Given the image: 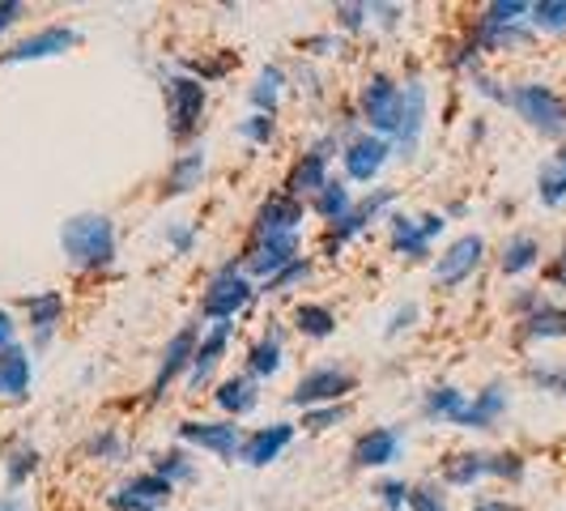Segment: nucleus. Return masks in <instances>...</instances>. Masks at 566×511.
<instances>
[{"label":"nucleus","mask_w":566,"mask_h":511,"mask_svg":"<svg viewBox=\"0 0 566 511\" xmlns=\"http://www.w3.org/2000/svg\"><path fill=\"white\" fill-rule=\"evenodd\" d=\"M179 439L192 444V448L222 456V460H234L239 448H243V435H239L234 423H179Z\"/></svg>","instance_id":"obj_14"},{"label":"nucleus","mask_w":566,"mask_h":511,"mask_svg":"<svg viewBox=\"0 0 566 511\" xmlns=\"http://www.w3.org/2000/svg\"><path fill=\"white\" fill-rule=\"evenodd\" d=\"M345 418H349L345 405H324V409H307V414H303V426H307V430H328V426L345 423Z\"/></svg>","instance_id":"obj_42"},{"label":"nucleus","mask_w":566,"mask_h":511,"mask_svg":"<svg viewBox=\"0 0 566 511\" xmlns=\"http://www.w3.org/2000/svg\"><path fill=\"white\" fill-rule=\"evenodd\" d=\"M294 328H298L303 337L324 341L337 333V315H333V307H324V303H303V307L294 312Z\"/></svg>","instance_id":"obj_31"},{"label":"nucleus","mask_w":566,"mask_h":511,"mask_svg":"<svg viewBox=\"0 0 566 511\" xmlns=\"http://www.w3.org/2000/svg\"><path fill=\"white\" fill-rule=\"evenodd\" d=\"M312 205H315V213L328 222V227H337L340 218L354 209V197H349V188L345 184H337V179H328V188L319 192V197H312Z\"/></svg>","instance_id":"obj_33"},{"label":"nucleus","mask_w":566,"mask_h":511,"mask_svg":"<svg viewBox=\"0 0 566 511\" xmlns=\"http://www.w3.org/2000/svg\"><path fill=\"white\" fill-rule=\"evenodd\" d=\"M0 397L9 400L30 397V354L18 341L9 350H0Z\"/></svg>","instance_id":"obj_23"},{"label":"nucleus","mask_w":566,"mask_h":511,"mask_svg":"<svg viewBox=\"0 0 566 511\" xmlns=\"http://www.w3.org/2000/svg\"><path fill=\"white\" fill-rule=\"evenodd\" d=\"M392 205H397V188H375L367 200H358V205H354V209L340 218L337 227L328 230V243H324V248H328V255H337L340 248L354 239V234H363L370 222H379V213H384V209H392Z\"/></svg>","instance_id":"obj_8"},{"label":"nucleus","mask_w":566,"mask_h":511,"mask_svg":"<svg viewBox=\"0 0 566 511\" xmlns=\"http://www.w3.org/2000/svg\"><path fill=\"white\" fill-rule=\"evenodd\" d=\"M367 18H370V4H337V22L345 30H363Z\"/></svg>","instance_id":"obj_47"},{"label":"nucleus","mask_w":566,"mask_h":511,"mask_svg":"<svg viewBox=\"0 0 566 511\" xmlns=\"http://www.w3.org/2000/svg\"><path fill=\"white\" fill-rule=\"evenodd\" d=\"M282 85H285V73L277 69V64H269L260 77H255L252 85V103L260 115H273L277 112V98H282Z\"/></svg>","instance_id":"obj_34"},{"label":"nucleus","mask_w":566,"mask_h":511,"mask_svg":"<svg viewBox=\"0 0 566 511\" xmlns=\"http://www.w3.org/2000/svg\"><path fill=\"white\" fill-rule=\"evenodd\" d=\"M537 197L541 205H563L566 200V145L541 167L537 175Z\"/></svg>","instance_id":"obj_32"},{"label":"nucleus","mask_w":566,"mask_h":511,"mask_svg":"<svg viewBox=\"0 0 566 511\" xmlns=\"http://www.w3.org/2000/svg\"><path fill=\"white\" fill-rule=\"evenodd\" d=\"M218 405L227 409V414H234V418H243V414H252L255 400H260V393H255V379L252 375H234V379H227L218 393Z\"/></svg>","instance_id":"obj_29"},{"label":"nucleus","mask_w":566,"mask_h":511,"mask_svg":"<svg viewBox=\"0 0 566 511\" xmlns=\"http://www.w3.org/2000/svg\"><path fill=\"white\" fill-rule=\"evenodd\" d=\"M482 252H485L482 234H464V239H455L452 248L439 255V264H434V282L448 285V290L460 282H469V278L478 273V264H482Z\"/></svg>","instance_id":"obj_12"},{"label":"nucleus","mask_w":566,"mask_h":511,"mask_svg":"<svg viewBox=\"0 0 566 511\" xmlns=\"http://www.w3.org/2000/svg\"><path fill=\"white\" fill-rule=\"evenodd\" d=\"M77 39H82V34H77L73 27H43L39 34H30V39H22V43H13V48L0 56V64H30V60L64 56Z\"/></svg>","instance_id":"obj_10"},{"label":"nucleus","mask_w":566,"mask_h":511,"mask_svg":"<svg viewBox=\"0 0 566 511\" xmlns=\"http://www.w3.org/2000/svg\"><path fill=\"white\" fill-rule=\"evenodd\" d=\"M478 478H507V482H520L524 478V460L515 452H455L448 465H443V482L448 486H473Z\"/></svg>","instance_id":"obj_4"},{"label":"nucleus","mask_w":566,"mask_h":511,"mask_svg":"<svg viewBox=\"0 0 566 511\" xmlns=\"http://www.w3.org/2000/svg\"><path fill=\"white\" fill-rule=\"evenodd\" d=\"M170 248H175V252H179V255L188 252V248H192V230H188V227L170 230Z\"/></svg>","instance_id":"obj_50"},{"label":"nucleus","mask_w":566,"mask_h":511,"mask_svg":"<svg viewBox=\"0 0 566 511\" xmlns=\"http://www.w3.org/2000/svg\"><path fill=\"white\" fill-rule=\"evenodd\" d=\"M413 320H418V307H413V303H405V307H400V312L392 315V324H388V337H397L400 328H409Z\"/></svg>","instance_id":"obj_49"},{"label":"nucleus","mask_w":566,"mask_h":511,"mask_svg":"<svg viewBox=\"0 0 566 511\" xmlns=\"http://www.w3.org/2000/svg\"><path fill=\"white\" fill-rule=\"evenodd\" d=\"M27 312H30V328H34V341H39V345H48V341H52V333H56L60 315H64V294H60V290L30 294Z\"/></svg>","instance_id":"obj_25"},{"label":"nucleus","mask_w":566,"mask_h":511,"mask_svg":"<svg viewBox=\"0 0 566 511\" xmlns=\"http://www.w3.org/2000/svg\"><path fill=\"white\" fill-rule=\"evenodd\" d=\"M230 328H234L230 320L227 324H213V328L197 341V354H192V367H188V379H192V384H209V379H213V371H218L222 354H227Z\"/></svg>","instance_id":"obj_22"},{"label":"nucleus","mask_w":566,"mask_h":511,"mask_svg":"<svg viewBox=\"0 0 566 511\" xmlns=\"http://www.w3.org/2000/svg\"><path fill=\"white\" fill-rule=\"evenodd\" d=\"M507 103L537 128L541 137H566V98H558L549 85H515V90H507Z\"/></svg>","instance_id":"obj_2"},{"label":"nucleus","mask_w":566,"mask_h":511,"mask_svg":"<svg viewBox=\"0 0 566 511\" xmlns=\"http://www.w3.org/2000/svg\"><path fill=\"white\" fill-rule=\"evenodd\" d=\"M252 294H255L252 282H248L234 264H227V269H218V273H213V282H209V290H205V299H200V315H205V320H213V324H227V320H234V315L252 303Z\"/></svg>","instance_id":"obj_5"},{"label":"nucleus","mask_w":566,"mask_h":511,"mask_svg":"<svg viewBox=\"0 0 566 511\" xmlns=\"http://www.w3.org/2000/svg\"><path fill=\"white\" fill-rule=\"evenodd\" d=\"M170 494H175V486H170L167 478H158V473H142V478H133L128 486H119V490H115L112 508L115 511H158Z\"/></svg>","instance_id":"obj_17"},{"label":"nucleus","mask_w":566,"mask_h":511,"mask_svg":"<svg viewBox=\"0 0 566 511\" xmlns=\"http://www.w3.org/2000/svg\"><path fill=\"white\" fill-rule=\"evenodd\" d=\"M400 444H405V435H400L397 426H375L367 430L358 444H354V465L358 469H384V465H392L400 456Z\"/></svg>","instance_id":"obj_21"},{"label":"nucleus","mask_w":566,"mask_h":511,"mask_svg":"<svg viewBox=\"0 0 566 511\" xmlns=\"http://www.w3.org/2000/svg\"><path fill=\"white\" fill-rule=\"evenodd\" d=\"M328 149H333V137L315 142L294 167L285 175V197L303 200V197H319L328 188Z\"/></svg>","instance_id":"obj_9"},{"label":"nucleus","mask_w":566,"mask_h":511,"mask_svg":"<svg viewBox=\"0 0 566 511\" xmlns=\"http://www.w3.org/2000/svg\"><path fill=\"white\" fill-rule=\"evenodd\" d=\"M537 255H541V248H537V239L533 234H515L507 248H503V273L507 278H515V273H524V269H533L537 264Z\"/></svg>","instance_id":"obj_35"},{"label":"nucleus","mask_w":566,"mask_h":511,"mask_svg":"<svg viewBox=\"0 0 566 511\" xmlns=\"http://www.w3.org/2000/svg\"><path fill=\"white\" fill-rule=\"evenodd\" d=\"M0 511H27V508H22V499H13V494H0Z\"/></svg>","instance_id":"obj_53"},{"label":"nucleus","mask_w":566,"mask_h":511,"mask_svg":"<svg viewBox=\"0 0 566 511\" xmlns=\"http://www.w3.org/2000/svg\"><path fill=\"white\" fill-rule=\"evenodd\" d=\"M409 511H448V499L439 494V486H413L409 490Z\"/></svg>","instance_id":"obj_43"},{"label":"nucleus","mask_w":566,"mask_h":511,"mask_svg":"<svg viewBox=\"0 0 566 511\" xmlns=\"http://www.w3.org/2000/svg\"><path fill=\"white\" fill-rule=\"evenodd\" d=\"M298 260V234H269V239H255L252 252H248V273H255V278H277L282 269H290Z\"/></svg>","instance_id":"obj_13"},{"label":"nucleus","mask_w":566,"mask_h":511,"mask_svg":"<svg viewBox=\"0 0 566 511\" xmlns=\"http://www.w3.org/2000/svg\"><path fill=\"white\" fill-rule=\"evenodd\" d=\"M549 282H558V285H566V248H563V255L549 264Z\"/></svg>","instance_id":"obj_52"},{"label":"nucleus","mask_w":566,"mask_h":511,"mask_svg":"<svg viewBox=\"0 0 566 511\" xmlns=\"http://www.w3.org/2000/svg\"><path fill=\"white\" fill-rule=\"evenodd\" d=\"M358 107H363V119L370 124V133H375V137H379V133H397L400 85L392 82V77H384V73H375V77L363 85Z\"/></svg>","instance_id":"obj_7"},{"label":"nucleus","mask_w":566,"mask_h":511,"mask_svg":"<svg viewBox=\"0 0 566 511\" xmlns=\"http://www.w3.org/2000/svg\"><path fill=\"white\" fill-rule=\"evenodd\" d=\"M524 341H549V337H566V307H549L541 303L537 312L524 315V328H520Z\"/></svg>","instance_id":"obj_28"},{"label":"nucleus","mask_w":566,"mask_h":511,"mask_svg":"<svg viewBox=\"0 0 566 511\" xmlns=\"http://www.w3.org/2000/svg\"><path fill=\"white\" fill-rule=\"evenodd\" d=\"M354 388H358V379H354L345 367H315V371H307L298 384H294L290 405H298V409L307 414V409L337 405V400L345 397V393H354Z\"/></svg>","instance_id":"obj_6"},{"label":"nucleus","mask_w":566,"mask_h":511,"mask_svg":"<svg viewBox=\"0 0 566 511\" xmlns=\"http://www.w3.org/2000/svg\"><path fill=\"white\" fill-rule=\"evenodd\" d=\"M528 9L533 4H524V0H494V4H485V13L478 22H485V27H520V18Z\"/></svg>","instance_id":"obj_37"},{"label":"nucleus","mask_w":566,"mask_h":511,"mask_svg":"<svg viewBox=\"0 0 566 511\" xmlns=\"http://www.w3.org/2000/svg\"><path fill=\"white\" fill-rule=\"evenodd\" d=\"M464 393L452 388V384H443V388H430L422 400V414L426 418H434V423H460V414H464Z\"/></svg>","instance_id":"obj_30"},{"label":"nucleus","mask_w":566,"mask_h":511,"mask_svg":"<svg viewBox=\"0 0 566 511\" xmlns=\"http://www.w3.org/2000/svg\"><path fill=\"white\" fill-rule=\"evenodd\" d=\"M39 469V452L30 448V444H22V448H13L9 452V465H4V473H9V486H22Z\"/></svg>","instance_id":"obj_38"},{"label":"nucleus","mask_w":566,"mask_h":511,"mask_svg":"<svg viewBox=\"0 0 566 511\" xmlns=\"http://www.w3.org/2000/svg\"><path fill=\"white\" fill-rule=\"evenodd\" d=\"M307 278H312V264H307V260H294L290 269H282L277 278H269V282H264V294H285L290 285L307 282Z\"/></svg>","instance_id":"obj_40"},{"label":"nucleus","mask_w":566,"mask_h":511,"mask_svg":"<svg viewBox=\"0 0 566 511\" xmlns=\"http://www.w3.org/2000/svg\"><path fill=\"white\" fill-rule=\"evenodd\" d=\"M388 142L384 137H375V133H358L354 142L345 145V154H340V163H345V175L349 179H358V184H370L379 170H384V163H388Z\"/></svg>","instance_id":"obj_15"},{"label":"nucleus","mask_w":566,"mask_h":511,"mask_svg":"<svg viewBox=\"0 0 566 511\" xmlns=\"http://www.w3.org/2000/svg\"><path fill=\"white\" fill-rule=\"evenodd\" d=\"M426 128V85L422 82H405L400 85V115H397V145L400 154H413L422 142Z\"/></svg>","instance_id":"obj_16"},{"label":"nucleus","mask_w":566,"mask_h":511,"mask_svg":"<svg viewBox=\"0 0 566 511\" xmlns=\"http://www.w3.org/2000/svg\"><path fill=\"white\" fill-rule=\"evenodd\" d=\"M528 375H533V384H541V388H549V393H558L566 400V367H533Z\"/></svg>","instance_id":"obj_45"},{"label":"nucleus","mask_w":566,"mask_h":511,"mask_svg":"<svg viewBox=\"0 0 566 511\" xmlns=\"http://www.w3.org/2000/svg\"><path fill=\"white\" fill-rule=\"evenodd\" d=\"M90 452L98 456V460H119L124 448H119V435L115 430H98L94 439H90Z\"/></svg>","instance_id":"obj_44"},{"label":"nucleus","mask_w":566,"mask_h":511,"mask_svg":"<svg viewBox=\"0 0 566 511\" xmlns=\"http://www.w3.org/2000/svg\"><path fill=\"white\" fill-rule=\"evenodd\" d=\"M192 354H197V324L179 328V333L167 341V350H163V363H158V375H154V400L167 393V384H175L184 371L192 367Z\"/></svg>","instance_id":"obj_19"},{"label":"nucleus","mask_w":566,"mask_h":511,"mask_svg":"<svg viewBox=\"0 0 566 511\" xmlns=\"http://www.w3.org/2000/svg\"><path fill=\"white\" fill-rule=\"evenodd\" d=\"M528 13L537 30H566V0H537Z\"/></svg>","instance_id":"obj_39"},{"label":"nucleus","mask_w":566,"mask_h":511,"mask_svg":"<svg viewBox=\"0 0 566 511\" xmlns=\"http://www.w3.org/2000/svg\"><path fill=\"white\" fill-rule=\"evenodd\" d=\"M303 227V200L285 197H269L255 213V239H269V234H298Z\"/></svg>","instance_id":"obj_20"},{"label":"nucleus","mask_w":566,"mask_h":511,"mask_svg":"<svg viewBox=\"0 0 566 511\" xmlns=\"http://www.w3.org/2000/svg\"><path fill=\"white\" fill-rule=\"evenodd\" d=\"M154 473H158V478H167L170 486L192 482V478H197V469H192V460H188V452H179V448H170V452L158 456Z\"/></svg>","instance_id":"obj_36"},{"label":"nucleus","mask_w":566,"mask_h":511,"mask_svg":"<svg viewBox=\"0 0 566 511\" xmlns=\"http://www.w3.org/2000/svg\"><path fill=\"white\" fill-rule=\"evenodd\" d=\"M167 94V119H170V137L175 142H188L200 128V115H205V82L188 77V73H175L163 82Z\"/></svg>","instance_id":"obj_3"},{"label":"nucleus","mask_w":566,"mask_h":511,"mask_svg":"<svg viewBox=\"0 0 566 511\" xmlns=\"http://www.w3.org/2000/svg\"><path fill=\"white\" fill-rule=\"evenodd\" d=\"M375 494L388 503V511H405V503H409V486L405 482H379L375 486Z\"/></svg>","instance_id":"obj_46"},{"label":"nucleus","mask_w":566,"mask_h":511,"mask_svg":"<svg viewBox=\"0 0 566 511\" xmlns=\"http://www.w3.org/2000/svg\"><path fill=\"white\" fill-rule=\"evenodd\" d=\"M282 358H285L282 333H277V328H269V333L248 350V371H252V379H269V375H277V371H282Z\"/></svg>","instance_id":"obj_27"},{"label":"nucleus","mask_w":566,"mask_h":511,"mask_svg":"<svg viewBox=\"0 0 566 511\" xmlns=\"http://www.w3.org/2000/svg\"><path fill=\"white\" fill-rule=\"evenodd\" d=\"M13 345V320H9V312H0V350H9Z\"/></svg>","instance_id":"obj_51"},{"label":"nucleus","mask_w":566,"mask_h":511,"mask_svg":"<svg viewBox=\"0 0 566 511\" xmlns=\"http://www.w3.org/2000/svg\"><path fill=\"white\" fill-rule=\"evenodd\" d=\"M478 511H511V508H507V503H482Z\"/></svg>","instance_id":"obj_54"},{"label":"nucleus","mask_w":566,"mask_h":511,"mask_svg":"<svg viewBox=\"0 0 566 511\" xmlns=\"http://www.w3.org/2000/svg\"><path fill=\"white\" fill-rule=\"evenodd\" d=\"M392 222V248L400 255H409V260H418V255L430 252V243L443 234L448 227V218L443 213H422V218H388Z\"/></svg>","instance_id":"obj_11"},{"label":"nucleus","mask_w":566,"mask_h":511,"mask_svg":"<svg viewBox=\"0 0 566 511\" xmlns=\"http://www.w3.org/2000/svg\"><path fill=\"white\" fill-rule=\"evenodd\" d=\"M60 248L73 269H107L115 260V227L107 213H77L60 230Z\"/></svg>","instance_id":"obj_1"},{"label":"nucleus","mask_w":566,"mask_h":511,"mask_svg":"<svg viewBox=\"0 0 566 511\" xmlns=\"http://www.w3.org/2000/svg\"><path fill=\"white\" fill-rule=\"evenodd\" d=\"M239 133H243L248 142H255V145H269L273 137H277V119H273V115L255 112L252 119H243V124H239Z\"/></svg>","instance_id":"obj_41"},{"label":"nucleus","mask_w":566,"mask_h":511,"mask_svg":"<svg viewBox=\"0 0 566 511\" xmlns=\"http://www.w3.org/2000/svg\"><path fill=\"white\" fill-rule=\"evenodd\" d=\"M290 444H294V426H290V423L260 426V430H252V435L243 439L239 460H243V465H252V469H264V465H273V460L290 448Z\"/></svg>","instance_id":"obj_18"},{"label":"nucleus","mask_w":566,"mask_h":511,"mask_svg":"<svg viewBox=\"0 0 566 511\" xmlns=\"http://www.w3.org/2000/svg\"><path fill=\"white\" fill-rule=\"evenodd\" d=\"M503 409H507V388H503V384H490V388H482L478 397L464 405V414H460V423L455 426L485 430V426H494L499 418H503Z\"/></svg>","instance_id":"obj_24"},{"label":"nucleus","mask_w":566,"mask_h":511,"mask_svg":"<svg viewBox=\"0 0 566 511\" xmlns=\"http://www.w3.org/2000/svg\"><path fill=\"white\" fill-rule=\"evenodd\" d=\"M22 13H27V4H22V0H0V34L13 27Z\"/></svg>","instance_id":"obj_48"},{"label":"nucleus","mask_w":566,"mask_h":511,"mask_svg":"<svg viewBox=\"0 0 566 511\" xmlns=\"http://www.w3.org/2000/svg\"><path fill=\"white\" fill-rule=\"evenodd\" d=\"M200 179H205V149H188V154H179L167 170V197H184V192H192V188H200Z\"/></svg>","instance_id":"obj_26"}]
</instances>
